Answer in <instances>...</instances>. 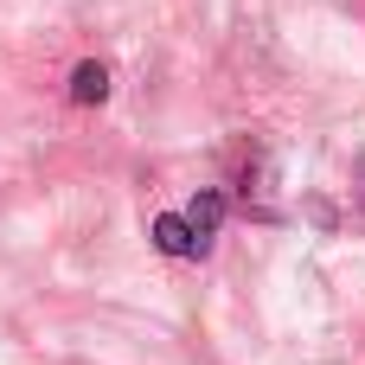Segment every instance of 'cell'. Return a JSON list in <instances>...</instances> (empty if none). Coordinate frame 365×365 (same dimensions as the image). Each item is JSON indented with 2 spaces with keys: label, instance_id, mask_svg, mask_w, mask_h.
I'll list each match as a JSON object with an SVG mask.
<instances>
[{
  "label": "cell",
  "instance_id": "obj_1",
  "mask_svg": "<svg viewBox=\"0 0 365 365\" xmlns=\"http://www.w3.org/2000/svg\"><path fill=\"white\" fill-rule=\"evenodd\" d=\"M154 244H160L167 257H205V250H212V244L186 225V212H160V218H154Z\"/></svg>",
  "mask_w": 365,
  "mask_h": 365
},
{
  "label": "cell",
  "instance_id": "obj_2",
  "mask_svg": "<svg viewBox=\"0 0 365 365\" xmlns=\"http://www.w3.org/2000/svg\"><path fill=\"white\" fill-rule=\"evenodd\" d=\"M218 218H225V192H199L192 205H186V225L212 244V231H218Z\"/></svg>",
  "mask_w": 365,
  "mask_h": 365
},
{
  "label": "cell",
  "instance_id": "obj_3",
  "mask_svg": "<svg viewBox=\"0 0 365 365\" xmlns=\"http://www.w3.org/2000/svg\"><path fill=\"white\" fill-rule=\"evenodd\" d=\"M71 96H77V103H103V96H109V71H103V64H77V71H71Z\"/></svg>",
  "mask_w": 365,
  "mask_h": 365
},
{
  "label": "cell",
  "instance_id": "obj_4",
  "mask_svg": "<svg viewBox=\"0 0 365 365\" xmlns=\"http://www.w3.org/2000/svg\"><path fill=\"white\" fill-rule=\"evenodd\" d=\"M353 192H359V212H365V160H359V186H353Z\"/></svg>",
  "mask_w": 365,
  "mask_h": 365
}]
</instances>
